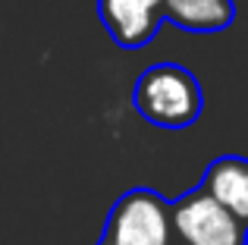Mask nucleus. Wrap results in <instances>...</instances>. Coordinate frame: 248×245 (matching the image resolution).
Segmentation results:
<instances>
[{
	"instance_id": "1",
	"label": "nucleus",
	"mask_w": 248,
	"mask_h": 245,
	"mask_svg": "<svg viewBox=\"0 0 248 245\" xmlns=\"http://www.w3.org/2000/svg\"><path fill=\"white\" fill-rule=\"evenodd\" d=\"M132 104L139 117L160 129H186L204 110L201 85L186 66L176 63H157L145 69L135 82Z\"/></svg>"
},
{
	"instance_id": "2",
	"label": "nucleus",
	"mask_w": 248,
	"mask_h": 245,
	"mask_svg": "<svg viewBox=\"0 0 248 245\" xmlns=\"http://www.w3.org/2000/svg\"><path fill=\"white\" fill-rule=\"evenodd\" d=\"M107 245H173V208L164 195L154 189H132L110 208L107 230H104Z\"/></svg>"
},
{
	"instance_id": "3",
	"label": "nucleus",
	"mask_w": 248,
	"mask_h": 245,
	"mask_svg": "<svg viewBox=\"0 0 248 245\" xmlns=\"http://www.w3.org/2000/svg\"><path fill=\"white\" fill-rule=\"evenodd\" d=\"M173 230L182 245H248V230L223 211L204 189H192L170 204Z\"/></svg>"
},
{
	"instance_id": "4",
	"label": "nucleus",
	"mask_w": 248,
	"mask_h": 245,
	"mask_svg": "<svg viewBox=\"0 0 248 245\" xmlns=\"http://www.w3.org/2000/svg\"><path fill=\"white\" fill-rule=\"evenodd\" d=\"M97 16L120 47H145L164 22V0H97Z\"/></svg>"
},
{
	"instance_id": "5",
	"label": "nucleus",
	"mask_w": 248,
	"mask_h": 245,
	"mask_svg": "<svg viewBox=\"0 0 248 245\" xmlns=\"http://www.w3.org/2000/svg\"><path fill=\"white\" fill-rule=\"evenodd\" d=\"M201 189L248 230V157L226 154L204 170Z\"/></svg>"
},
{
	"instance_id": "6",
	"label": "nucleus",
	"mask_w": 248,
	"mask_h": 245,
	"mask_svg": "<svg viewBox=\"0 0 248 245\" xmlns=\"http://www.w3.org/2000/svg\"><path fill=\"white\" fill-rule=\"evenodd\" d=\"M164 19L195 35H214L232 25V0H164Z\"/></svg>"
},
{
	"instance_id": "7",
	"label": "nucleus",
	"mask_w": 248,
	"mask_h": 245,
	"mask_svg": "<svg viewBox=\"0 0 248 245\" xmlns=\"http://www.w3.org/2000/svg\"><path fill=\"white\" fill-rule=\"evenodd\" d=\"M101 245H107V242H104V239H101Z\"/></svg>"
}]
</instances>
